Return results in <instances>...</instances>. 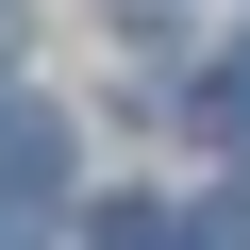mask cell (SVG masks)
<instances>
[{"label": "cell", "instance_id": "277c9868", "mask_svg": "<svg viewBox=\"0 0 250 250\" xmlns=\"http://www.w3.org/2000/svg\"><path fill=\"white\" fill-rule=\"evenodd\" d=\"M0 83H17V17H0Z\"/></svg>", "mask_w": 250, "mask_h": 250}, {"label": "cell", "instance_id": "3957f363", "mask_svg": "<svg viewBox=\"0 0 250 250\" xmlns=\"http://www.w3.org/2000/svg\"><path fill=\"white\" fill-rule=\"evenodd\" d=\"M200 134H217V150H250V50H217V67H200Z\"/></svg>", "mask_w": 250, "mask_h": 250}, {"label": "cell", "instance_id": "7a4b0ae2", "mask_svg": "<svg viewBox=\"0 0 250 250\" xmlns=\"http://www.w3.org/2000/svg\"><path fill=\"white\" fill-rule=\"evenodd\" d=\"M100 250H200V217H167V200H100Z\"/></svg>", "mask_w": 250, "mask_h": 250}, {"label": "cell", "instance_id": "6da1fadb", "mask_svg": "<svg viewBox=\"0 0 250 250\" xmlns=\"http://www.w3.org/2000/svg\"><path fill=\"white\" fill-rule=\"evenodd\" d=\"M34 200H67V134L0 100V217H34Z\"/></svg>", "mask_w": 250, "mask_h": 250}]
</instances>
